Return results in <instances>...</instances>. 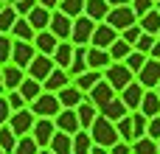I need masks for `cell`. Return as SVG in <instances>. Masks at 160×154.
Instances as JSON below:
<instances>
[{
  "instance_id": "484cf974",
  "label": "cell",
  "mask_w": 160,
  "mask_h": 154,
  "mask_svg": "<svg viewBox=\"0 0 160 154\" xmlns=\"http://www.w3.org/2000/svg\"><path fill=\"white\" fill-rule=\"evenodd\" d=\"M141 112L146 118H158L160 115V93L158 90H146V95L141 101Z\"/></svg>"
},
{
  "instance_id": "f35d334b",
  "label": "cell",
  "mask_w": 160,
  "mask_h": 154,
  "mask_svg": "<svg viewBox=\"0 0 160 154\" xmlns=\"http://www.w3.org/2000/svg\"><path fill=\"white\" fill-rule=\"evenodd\" d=\"M146 62H149V53H143V51H138V48L127 56V65H129V70H132L135 76L143 70V65H146Z\"/></svg>"
},
{
  "instance_id": "83f0119b",
  "label": "cell",
  "mask_w": 160,
  "mask_h": 154,
  "mask_svg": "<svg viewBox=\"0 0 160 154\" xmlns=\"http://www.w3.org/2000/svg\"><path fill=\"white\" fill-rule=\"evenodd\" d=\"M101 115H107L110 121H115V123H118L121 118H127V115H129V107H127V104H124V98L118 95V98H112V101L101 109Z\"/></svg>"
},
{
  "instance_id": "e0dca14e",
  "label": "cell",
  "mask_w": 160,
  "mask_h": 154,
  "mask_svg": "<svg viewBox=\"0 0 160 154\" xmlns=\"http://www.w3.org/2000/svg\"><path fill=\"white\" fill-rule=\"evenodd\" d=\"M53 121H56V129H62V132H68V135L82 132V121H79V112H76V109H62Z\"/></svg>"
},
{
  "instance_id": "f1b7e54d",
  "label": "cell",
  "mask_w": 160,
  "mask_h": 154,
  "mask_svg": "<svg viewBox=\"0 0 160 154\" xmlns=\"http://www.w3.org/2000/svg\"><path fill=\"white\" fill-rule=\"evenodd\" d=\"M93 146H96V140H93L90 129H82V132L73 135V154H90Z\"/></svg>"
},
{
  "instance_id": "9c48e42d",
  "label": "cell",
  "mask_w": 160,
  "mask_h": 154,
  "mask_svg": "<svg viewBox=\"0 0 160 154\" xmlns=\"http://www.w3.org/2000/svg\"><path fill=\"white\" fill-rule=\"evenodd\" d=\"M87 98H90V101H93L98 109H104V107H107L112 98H118V90H115V87H112L107 79H101V81H98V84H96V87L87 93Z\"/></svg>"
},
{
  "instance_id": "5bb4252c",
  "label": "cell",
  "mask_w": 160,
  "mask_h": 154,
  "mask_svg": "<svg viewBox=\"0 0 160 154\" xmlns=\"http://www.w3.org/2000/svg\"><path fill=\"white\" fill-rule=\"evenodd\" d=\"M112 65V53L107 48H96V45H87V67L90 70H107Z\"/></svg>"
},
{
  "instance_id": "d6986e66",
  "label": "cell",
  "mask_w": 160,
  "mask_h": 154,
  "mask_svg": "<svg viewBox=\"0 0 160 154\" xmlns=\"http://www.w3.org/2000/svg\"><path fill=\"white\" fill-rule=\"evenodd\" d=\"M56 95H59V101H62V107H65V109H76V107H79V104L87 98V93H84V90H79L76 84H68V87H62Z\"/></svg>"
},
{
  "instance_id": "f907efd6",
  "label": "cell",
  "mask_w": 160,
  "mask_h": 154,
  "mask_svg": "<svg viewBox=\"0 0 160 154\" xmlns=\"http://www.w3.org/2000/svg\"><path fill=\"white\" fill-rule=\"evenodd\" d=\"M149 137H155V140H160V115L158 118H149V132H146Z\"/></svg>"
},
{
  "instance_id": "bcb514c9",
  "label": "cell",
  "mask_w": 160,
  "mask_h": 154,
  "mask_svg": "<svg viewBox=\"0 0 160 154\" xmlns=\"http://www.w3.org/2000/svg\"><path fill=\"white\" fill-rule=\"evenodd\" d=\"M11 6L17 8V14H20V17H28L39 3H37V0H11Z\"/></svg>"
},
{
  "instance_id": "cb8c5ba5",
  "label": "cell",
  "mask_w": 160,
  "mask_h": 154,
  "mask_svg": "<svg viewBox=\"0 0 160 154\" xmlns=\"http://www.w3.org/2000/svg\"><path fill=\"white\" fill-rule=\"evenodd\" d=\"M51 17H53V11H51V8H45V6H37V8L28 14V20H31V25H34V31H37V34L51 28Z\"/></svg>"
},
{
  "instance_id": "e575fe53",
  "label": "cell",
  "mask_w": 160,
  "mask_h": 154,
  "mask_svg": "<svg viewBox=\"0 0 160 154\" xmlns=\"http://www.w3.org/2000/svg\"><path fill=\"white\" fill-rule=\"evenodd\" d=\"M17 140H20V137H17V132H14L8 123H6V126H0V149H3L6 154H14Z\"/></svg>"
},
{
  "instance_id": "6f0895ef",
  "label": "cell",
  "mask_w": 160,
  "mask_h": 154,
  "mask_svg": "<svg viewBox=\"0 0 160 154\" xmlns=\"http://www.w3.org/2000/svg\"><path fill=\"white\" fill-rule=\"evenodd\" d=\"M0 95H6V84H3V67H0Z\"/></svg>"
},
{
  "instance_id": "74e56055",
  "label": "cell",
  "mask_w": 160,
  "mask_h": 154,
  "mask_svg": "<svg viewBox=\"0 0 160 154\" xmlns=\"http://www.w3.org/2000/svg\"><path fill=\"white\" fill-rule=\"evenodd\" d=\"M39 143L34 140V135H22L20 140H17V149H14V154H39Z\"/></svg>"
},
{
  "instance_id": "be15d7a7",
  "label": "cell",
  "mask_w": 160,
  "mask_h": 154,
  "mask_svg": "<svg viewBox=\"0 0 160 154\" xmlns=\"http://www.w3.org/2000/svg\"><path fill=\"white\" fill-rule=\"evenodd\" d=\"M158 93H160V84H158Z\"/></svg>"
},
{
  "instance_id": "5b68a950",
  "label": "cell",
  "mask_w": 160,
  "mask_h": 154,
  "mask_svg": "<svg viewBox=\"0 0 160 154\" xmlns=\"http://www.w3.org/2000/svg\"><path fill=\"white\" fill-rule=\"evenodd\" d=\"M107 22H110L112 28H118V31H127L129 25L138 22V14H135L132 6H112L110 14H107Z\"/></svg>"
},
{
  "instance_id": "f6af8a7d",
  "label": "cell",
  "mask_w": 160,
  "mask_h": 154,
  "mask_svg": "<svg viewBox=\"0 0 160 154\" xmlns=\"http://www.w3.org/2000/svg\"><path fill=\"white\" fill-rule=\"evenodd\" d=\"M121 36H124L129 45H138V39L143 36V28H141V22H135V25H129L127 31H121Z\"/></svg>"
},
{
  "instance_id": "94428289",
  "label": "cell",
  "mask_w": 160,
  "mask_h": 154,
  "mask_svg": "<svg viewBox=\"0 0 160 154\" xmlns=\"http://www.w3.org/2000/svg\"><path fill=\"white\" fill-rule=\"evenodd\" d=\"M155 8H158V11H160V0H158V3H155Z\"/></svg>"
},
{
  "instance_id": "7dc6e473",
  "label": "cell",
  "mask_w": 160,
  "mask_h": 154,
  "mask_svg": "<svg viewBox=\"0 0 160 154\" xmlns=\"http://www.w3.org/2000/svg\"><path fill=\"white\" fill-rule=\"evenodd\" d=\"M155 42H158V36L143 31V36L138 39V45H135V48H138V51H143V53H152V45H155Z\"/></svg>"
},
{
  "instance_id": "ac0fdd59",
  "label": "cell",
  "mask_w": 160,
  "mask_h": 154,
  "mask_svg": "<svg viewBox=\"0 0 160 154\" xmlns=\"http://www.w3.org/2000/svg\"><path fill=\"white\" fill-rule=\"evenodd\" d=\"M59 42H62V39H59L51 28H48V31H39V34L34 36L37 51H39V53H45V56H53V53H56V48H59Z\"/></svg>"
},
{
  "instance_id": "816d5d0a",
  "label": "cell",
  "mask_w": 160,
  "mask_h": 154,
  "mask_svg": "<svg viewBox=\"0 0 160 154\" xmlns=\"http://www.w3.org/2000/svg\"><path fill=\"white\" fill-rule=\"evenodd\" d=\"M112 154H132V143H127V140H118L112 149H110Z\"/></svg>"
},
{
  "instance_id": "e7e4bbea",
  "label": "cell",
  "mask_w": 160,
  "mask_h": 154,
  "mask_svg": "<svg viewBox=\"0 0 160 154\" xmlns=\"http://www.w3.org/2000/svg\"><path fill=\"white\" fill-rule=\"evenodd\" d=\"M158 39H160V34H158Z\"/></svg>"
},
{
  "instance_id": "8992f818",
  "label": "cell",
  "mask_w": 160,
  "mask_h": 154,
  "mask_svg": "<svg viewBox=\"0 0 160 154\" xmlns=\"http://www.w3.org/2000/svg\"><path fill=\"white\" fill-rule=\"evenodd\" d=\"M34 123H37V115H34V109H31V107L17 109V112H11V118H8V126L17 132V137L31 135V132H34Z\"/></svg>"
},
{
  "instance_id": "30bf717a",
  "label": "cell",
  "mask_w": 160,
  "mask_h": 154,
  "mask_svg": "<svg viewBox=\"0 0 160 154\" xmlns=\"http://www.w3.org/2000/svg\"><path fill=\"white\" fill-rule=\"evenodd\" d=\"M31 135H34V140H37L42 149H48L51 140H53V135H56V121H53V118H37Z\"/></svg>"
},
{
  "instance_id": "4dcf8cb0",
  "label": "cell",
  "mask_w": 160,
  "mask_h": 154,
  "mask_svg": "<svg viewBox=\"0 0 160 154\" xmlns=\"http://www.w3.org/2000/svg\"><path fill=\"white\" fill-rule=\"evenodd\" d=\"M84 70H90V67H87V45H76V56H73V65L68 67V73L76 79V76H82Z\"/></svg>"
},
{
  "instance_id": "277c9868",
  "label": "cell",
  "mask_w": 160,
  "mask_h": 154,
  "mask_svg": "<svg viewBox=\"0 0 160 154\" xmlns=\"http://www.w3.org/2000/svg\"><path fill=\"white\" fill-rule=\"evenodd\" d=\"M96 20H90L87 14H82V17H76L73 20V36H70V42L73 45H90L93 42V34H96Z\"/></svg>"
},
{
  "instance_id": "ba28073f",
  "label": "cell",
  "mask_w": 160,
  "mask_h": 154,
  "mask_svg": "<svg viewBox=\"0 0 160 154\" xmlns=\"http://www.w3.org/2000/svg\"><path fill=\"white\" fill-rule=\"evenodd\" d=\"M37 53H39V51H37V45H34V42H28V39H14V53H11V62L28 70V65L34 62V56H37Z\"/></svg>"
},
{
  "instance_id": "6125c7cd",
  "label": "cell",
  "mask_w": 160,
  "mask_h": 154,
  "mask_svg": "<svg viewBox=\"0 0 160 154\" xmlns=\"http://www.w3.org/2000/svg\"><path fill=\"white\" fill-rule=\"evenodd\" d=\"M0 154H6V152H3V149H0Z\"/></svg>"
},
{
  "instance_id": "f546056e",
  "label": "cell",
  "mask_w": 160,
  "mask_h": 154,
  "mask_svg": "<svg viewBox=\"0 0 160 154\" xmlns=\"http://www.w3.org/2000/svg\"><path fill=\"white\" fill-rule=\"evenodd\" d=\"M11 36H14V39H28V42H34L37 31H34V25H31L28 17H17V22H14V28H11Z\"/></svg>"
},
{
  "instance_id": "8d00e7d4",
  "label": "cell",
  "mask_w": 160,
  "mask_h": 154,
  "mask_svg": "<svg viewBox=\"0 0 160 154\" xmlns=\"http://www.w3.org/2000/svg\"><path fill=\"white\" fill-rule=\"evenodd\" d=\"M135 51V45H129L124 36H118L115 42H112V48H110V53H112V62H127V56Z\"/></svg>"
},
{
  "instance_id": "d4e9b609",
  "label": "cell",
  "mask_w": 160,
  "mask_h": 154,
  "mask_svg": "<svg viewBox=\"0 0 160 154\" xmlns=\"http://www.w3.org/2000/svg\"><path fill=\"white\" fill-rule=\"evenodd\" d=\"M48 149H51L53 154H73V135L56 129V135H53V140H51Z\"/></svg>"
},
{
  "instance_id": "60d3db41",
  "label": "cell",
  "mask_w": 160,
  "mask_h": 154,
  "mask_svg": "<svg viewBox=\"0 0 160 154\" xmlns=\"http://www.w3.org/2000/svg\"><path fill=\"white\" fill-rule=\"evenodd\" d=\"M14 53V36L11 34H0V65H8Z\"/></svg>"
},
{
  "instance_id": "7c38bea8",
  "label": "cell",
  "mask_w": 160,
  "mask_h": 154,
  "mask_svg": "<svg viewBox=\"0 0 160 154\" xmlns=\"http://www.w3.org/2000/svg\"><path fill=\"white\" fill-rule=\"evenodd\" d=\"M0 67H3V84H6V93H8V90H20V84L28 79V70L20 67V65H14V62L0 65Z\"/></svg>"
},
{
  "instance_id": "4316f807",
  "label": "cell",
  "mask_w": 160,
  "mask_h": 154,
  "mask_svg": "<svg viewBox=\"0 0 160 154\" xmlns=\"http://www.w3.org/2000/svg\"><path fill=\"white\" fill-rule=\"evenodd\" d=\"M101 79H104V70H84L82 76H76V79H73V84H76L79 90H84V93H90Z\"/></svg>"
},
{
  "instance_id": "9f6ffc18",
  "label": "cell",
  "mask_w": 160,
  "mask_h": 154,
  "mask_svg": "<svg viewBox=\"0 0 160 154\" xmlns=\"http://www.w3.org/2000/svg\"><path fill=\"white\" fill-rule=\"evenodd\" d=\"M110 6H132V0H110Z\"/></svg>"
},
{
  "instance_id": "ffe728a7",
  "label": "cell",
  "mask_w": 160,
  "mask_h": 154,
  "mask_svg": "<svg viewBox=\"0 0 160 154\" xmlns=\"http://www.w3.org/2000/svg\"><path fill=\"white\" fill-rule=\"evenodd\" d=\"M73 56H76V45L70 39H62L59 48H56V53H53V62H56V67H65L68 70L73 65Z\"/></svg>"
},
{
  "instance_id": "603a6c76",
  "label": "cell",
  "mask_w": 160,
  "mask_h": 154,
  "mask_svg": "<svg viewBox=\"0 0 160 154\" xmlns=\"http://www.w3.org/2000/svg\"><path fill=\"white\" fill-rule=\"evenodd\" d=\"M110 0H87L84 3V14L90 17V20H96V22H104L107 20V14H110Z\"/></svg>"
},
{
  "instance_id": "9a60e30c",
  "label": "cell",
  "mask_w": 160,
  "mask_h": 154,
  "mask_svg": "<svg viewBox=\"0 0 160 154\" xmlns=\"http://www.w3.org/2000/svg\"><path fill=\"white\" fill-rule=\"evenodd\" d=\"M51 31L59 36V39H70L73 36V17H68L65 11H53V17H51Z\"/></svg>"
},
{
  "instance_id": "c3c4849f",
  "label": "cell",
  "mask_w": 160,
  "mask_h": 154,
  "mask_svg": "<svg viewBox=\"0 0 160 154\" xmlns=\"http://www.w3.org/2000/svg\"><path fill=\"white\" fill-rule=\"evenodd\" d=\"M155 3H158V0H132V8H135V14H138V17H143L146 11H152V8H155Z\"/></svg>"
},
{
  "instance_id": "7a4b0ae2",
  "label": "cell",
  "mask_w": 160,
  "mask_h": 154,
  "mask_svg": "<svg viewBox=\"0 0 160 154\" xmlns=\"http://www.w3.org/2000/svg\"><path fill=\"white\" fill-rule=\"evenodd\" d=\"M28 107L34 109V115H37V118H56V115L65 109V107H62V101H59V95H56V93H48V90H45L37 101H31Z\"/></svg>"
},
{
  "instance_id": "680465c9",
  "label": "cell",
  "mask_w": 160,
  "mask_h": 154,
  "mask_svg": "<svg viewBox=\"0 0 160 154\" xmlns=\"http://www.w3.org/2000/svg\"><path fill=\"white\" fill-rule=\"evenodd\" d=\"M39 154H53V152L51 149H39Z\"/></svg>"
},
{
  "instance_id": "3957f363",
  "label": "cell",
  "mask_w": 160,
  "mask_h": 154,
  "mask_svg": "<svg viewBox=\"0 0 160 154\" xmlns=\"http://www.w3.org/2000/svg\"><path fill=\"white\" fill-rule=\"evenodd\" d=\"M104 79H107V81L121 93V90H127V87L135 81V73L129 70V65H127V62H112V65L104 70Z\"/></svg>"
},
{
  "instance_id": "ab89813d",
  "label": "cell",
  "mask_w": 160,
  "mask_h": 154,
  "mask_svg": "<svg viewBox=\"0 0 160 154\" xmlns=\"http://www.w3.org/2000/svg\"><path fill=\"white\" fill-rule=\"evenodd\" d=\"M84 3H87V0H62V3H59V11H65L68 17L76 20V17L84 14Z\"/></svg>"
},
{
  "instance_id": "03108f58",
  "label": "cell",
  "mask_w": 160,
  "mask_h": 154,
  "mask_svg": "<svg viewBox=\"0 0 160 154\" xmlns=\"http://www.w3.org/2000/svg\"><path fill=\"white\" fill-rule=\"evenodd\" d=\"M158 143H160V140H158Z\"/></svg>"
},
{
  "instance_id": "b9f144b4",
  "label": "cell",
  "mask_w": 160,
  "mask_h": 154,
  "mask_svg": "<svg viewBox=\"0 0 160 154\" xmlns=\"http://www.w3.org/2000/svg\"><path fill=\"white\" fill-rule=\"evenodd\" d=\"M132 123H135V140H138V137H146V132H149V118H146L141 109L132 112ZM135 140H132V143H135Z\"/></svg>"
},
{
  "instance_id": "836d02e7",
  "label": "cell",
  "mask_w": 160,
  "mask_h": 154,
  "mask_svg": "<svg viewBox=\"0 0 160 154\" xmlns=\"http://www.w3.org/2000/svg\"><path fill=\"white\" fill-rule=\"evenodd\" d=\"M138 22H141V28L146 31V34H160V11L158 8H152V11H146L143 17H138Z\"/></svg>"
},
{
  "instance_id": "7bdbcfd3",
  "label": "cell",
  "mask_w": 160,
  "mask_h": 154,
  "mask_svg": "<svg viewBox=\"0 0 160 154\" xmlns=\"http://www.w3.org/2000/svg\"><path fill=\"white\" fill-rule=\"evenodd\" d=\"M118 132H121V140H127V143H132V140H135V123H132V112H129L127 118H121V121H118Z\"/></svg>"
},
{
  "instance_id": "1f68e13d",
  "label": "cell",
  "mask_w": 160,
  "mask_h": 154,
  "mask_svg": "<svg viewBox=\"0 0 160 154\" xmlns=\"http://www.w3.org/2000/svg\"><path fill=\"white\" fill-rule=\"evenodd\" d=\"M17 8L11 6V3H6V6H0V34H11V28H14V22H17Z\"/></svg>"
},
{
  "instance_id": "91938a15",
  "label": "cell",
  "mask_w": 160,
  "mask_h": 154,
  "mask_svg": "<svg viewBox=\"0 0 160 154\" xmlns=\"http://www.w3.org/2000/svg\"><path fill=\"white\" fill-rule=\"evenodd\" d=\"M6 3H11V0H0V6H6Z\"/></svg>"
},
{
  "instance_id": "52a82bcc",
  "label": "cell",
  "mask_w": 160,
  "mask_h": 154,
  "mask_svg": "<svg viewBox=\"0 0 160 154\" xmlns=\"http://www.w3.org/2000/svg\"><path fill=\"white\" fill-rule=\"evenodd\" d=\"M53 70H56V62H53V56H45V53H37L34 62L28 65V76L37 79V81H42V84H45V79H48Z\"/></svg>"
},
{
  "instance_id": "d6a6232c",
  "label": "cell",
  "mask_w": 160,
  "mask_h": 154,
  "mask_svg": "<svg viewBox=\"0 0 160 154\" xmlns=\"http://www.w3.org/2000/svg\"><path fill=\"white\" fill-rule=\"evenodd\" d=\"M20 93H22V95H25V98H28V104H31V101H37V98H39V95H42V93H45V84H42V81H37V79H31V76H28V79H25V81H22V84H20Z\"/></svg>"
},
{
  "instance_id": "7402d4cb",
  "label": "cell",
  "mask_w": 160,
  "mask_h": 154,
  "mask_svg": "<svg viewBox=\"0 0 160 154\" xmlns=\"http://www.w3.org/2000/svg\"><path fill=\"white\" fill-rule=\"evenodd\" d=\"M76 112H79V121H82V129H90L93 123H96V118L101 115V109L90 101V98H84L79 107H76Z\"/></svg>"
},
{
  "instance_id": "4fadbf2b",
  "label": "cell",
  "mask_w": 160,
  "mask_h": 154,
  "mask_svg": "<svg viewBox=\"0 0 160 154\" xmlns=\"http://www.w3.org/2000/svg\"><path fill=\"white\" fill-rule=\"evenodd\" d=\"M146 90H158V84H160V59H152L149 56V62L143 65V70L135 76Z\"/></svg>"
},
{
  "instance_id": "2e32d148",
  "label": "cell",
  "mask_w": 160,
  "mask_h": 154,
  "mask_svg": "<svg viewBox=\"0 0 160 154\" xmlns=\"http://www.w3.org/2000/svg\"><path fill=\"white\" fill-rule=\"evenodd\" d=\"M118 95L124 98V104L129 107V112H135V109H141V101H143V95H146V87H143V84L135 79V81H132L127 90H121Z\"/></svg>"
},
{
  "instance_id": "8fae6325",
  "label": "cell",
  "mask_w": 160,
  "mask_h": 154,
  "mask_svg": "<svg viewBox=\"0 0 160 154\" xmlns=\"http://www.w3.org/2000/svg\"><path fill=\"white\" fill-rule=\"evenodd\" d=\"M118 36H121V31H118V28H112V25L104 20V22H98V25H96V34H93V42H90V45H96V48H107V51H110V48H112V42H115Z\"/></svg>"
},
{
  "instance_id": "6da1fadb",
  "label": "cell",
  "mask_w": 160,
  "mask_h": 154,
  "mask_svg": "<svg viewBox=\"0 0 160 154\" xmlns=\"http://www.w3.org/2000/svg\"><path fill=\"white\" fill-rule=\"evenodd\" d=\"M90 135H93L96 146H107V149H112V146L121 140L118 123H115V121H110L107 115H98V118H96V123L90 126Z\"/></svg>"
},
{
  "instance_id": "11a10c76",
  "label": "cell",
  "mask_w": 160,
  "mask_h": 154,
  "mask_svg": "<svg viewBox=\"0 0 160 154\" xmlns=\"http://www.w3.org/2000/svg\"><path fill=\"white\" fill-rule=\"evenodd\" d=\"M90 154H112V152H110L107 146H93V152H90Z\"/></svg>"
},
{
  "instance_id": "44dd1931",
  "label": "cell",
  "mask_w": 160,
  "mask_h": 154,
  "mask_svg": "<svg viewBox=\"0 0 160 154\" xmlns=\"http://www.w3.org/2000/svg\"><path fill=\"white\" fill-rule=\"evenodd\" d=\"M68 84H73V76H70L65 67H56V70L45 79V90H48V93H59V90L68 87Z\"/></svg>"
},
{
  "instance_id": "db71d44e",
  "label": "cell",
  "mask_w": 160,
  "mask_h": 154,
  "mask_svg": "<svg viewBox=\"0 0 160 154\" xmlns=\"http://www.w3.org/2000/svg\"><path fill=\"white\" fill-rule=\"evenodd\" d=\"M149 56H152V59H160V39L152 45V53H149Z\"/></svg>"
},
{
  "instance_id": "ee69618b",
  "label": "cell",
  "mask_w": 160,
  "mask_h": 154,
  "mask_svg": "<svg viewBox=\"0 0 160 154\" xmlns=\"http://www.w3.org/2000/svg\"><path fill=\"white\" fill-rule=\"evenodd\" d=\"M6 98H8V104H11V109H14V112L28 107V98H25L20 90H8V93H6Z\"/></svg>"
},
{
  "instance_id": "f5cc1de1",
  "label": "cell",
  "mask_w": 160,
  "mask_h": 154,
  "mask_svg": "<svg viewBox=\"0 0 160 154\" xmlns=\"http://www.w3.org/2000/svg\"><path fill=\"white\" fill-rule=\"evenodd\" d=\"M37 3H39V6H45V8H51V11H56L62 0H37Z\"/></svg>"
},
{
  "instance_id": "681fc988",
  "label": "cell",
  "mask_w": 160,
  "mask_h": 154,
  "mask_svg": "<svg viewBox=\"0 0 160 154\" xmlns=\"http://www.w3.org/2000/svg\"><path fill=\"white\" fill-rule=\"evenodd\" d=\"M11 104H8V98L6 95H0V126H6L8 123V118H11Z\"/></svg>"
},
{
  "instance_id": "d590c367",
  "label": "cell",
  "mask_w": 160,
  "mask_h": 154,
  "mask_svg": "<svg viewBox=\"0 0 160 154\" xmlns=\"http://www.w3.org/2000/svg\"><path fill=\"white\" fill-rule=\"evenodd\" d=\"M132 154H160V143L155 137H138L135 143H132Z\"/></svg>"
}]
</instances>
